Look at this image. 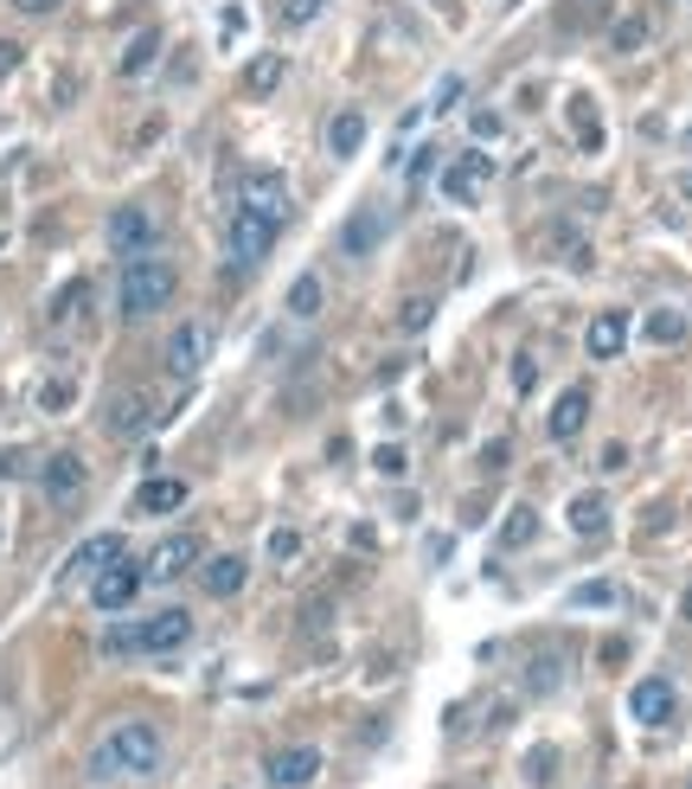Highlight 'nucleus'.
Listing matches in <instances>:
<instances>
[{
	"mask_svg": "<svg viewBox=\"0 0 692 789\" xmlns=\"http://www.w3.org/2000/svg\"><path fill=\"white\" fill-rule=\"evenodd\" d=\"M680 193H686V199H692V174H686V180H680Z\"/></svg>",
	"mask_w": 692,
	"mask_h": 789,
	"instance_id": "nucleus-44",
	"label": "nucleus"
},
{
	"mask_svg": "<svg viewBox=\"0 0 692 789\" xmlns=\"http://www.w3.org/2000/svg\"><path fill=\"white\" fill-rule=\"evenodd\" d=\"M186 636H193V616L180 603H167V610H154L142 623H116L103 636V655H116V661H129V655H174V648H186Z\"/></svg>",
	"mask_w": 692,
	"mask_h": 789,
	"instance_id": "nucleus-2",
	"label": "nucleus"
},
{
	"mask_svg": "<svg viewBox=\"0 0 692 789\" xmlns=\"http://www.w3.org/2000/svg\"><path fill=\"white\" fill-rule=\"evenodd\" d=\"M622 347H628V315H622V308H603V315L590 321V335H583V353H590V360H616Z\"/></svg>",
	"mask_w": 692,
	"mask_h": 789,
	"instance_id": "nucleus-16",
	"label": "nucleus"
},
{
	"mask_svg": "<svg viewBox=\"0 0 692 789\" xmlns=\"http://www.w3.org/2000/svg\"><path fill=\"white\" fill-rule=\"evenodd\" d=\"M469 129H474V142H487V135H501V116H494V110H474Z\"/></svg>",
	"mask_w": 692,
	"mask_h": 789,
	"instance_id": "nucleus-37",
	"label": "nucleus"
},
{
	"mask_svg": "<svg viewBox=\"0 0 692 789\" xmlns=\"http://www.w3.org/2000/svg\"><path fill=\"white\" fill-rule=\"evenodd\" d=\"M673 706H680V700H673V680H635V693H628V713L641 719V725H667V719H673Z\"/></svg>",
	"mask_w": 692,
	"mask_h": 789,
	"instance_id": "nucleus-14",
	"label": "nucleus"
},
{
	"mask_svg": "<svg viewBox=\"0 0 692 789\" xmlns=\"http://www.w3.org/2000/svg\"><path fill=\"white\" fill-rule=\"evenodd\" d=\"M641 335L655 340V347H680V340H686V315H680V308H655V315L641 321Z\"/></svg>",
	"mask_w": 692,
	"mask_h": 789,
	"instance_id": "nucleus-29",
	"label": "nucleus"
},
{
	"mask_svg": "<svg viewBox=\"0 0 692 789\" xmlns=\"http://www.w3.org/2000/svg\"><path fill=\"white\" fill-rule=\"evenodd\" d=\"M321 302H328V283H321V276H295L289 283V315L295 321H315Z\"/></svg>",
	"mask_w": 692,
	"mask_h": 789,
	"instance_id": "nucleus-27",
	"label": "nucleus"
},
{
	"mask_svg": "<svg viewBox=\"0 0 692 789\" xmlns=\"http://www.w3.org/2000/svg\"><path fill=\"white\" fill-rule=\"evenodd\" d=\"M360 142H365V116L360 110H340L328 122V154L333 161H353V154H360Z\"/></svg>",
	"mask_w": 692,
	"mask_h": 789,
	"instance_id": "nucleus-23",
	"label": "nucleus"
},
{
	"mask_svg": "<svg viewBox=\"0 0 692 789\" xmlns=\"http://www.w3.org/2000/svg\"><path fill=\"white\" fill-rule=\"evenodd\" d=\"M680 616H686V623H692V591H686V598H680Z\"/></svg>",
	"mask_w": 692,
	"mask_h": 789,
	"instance_id": "nucleus-43",
	"label": "nucleus"
},
{
	"mask_svg": "<svg viewBox=\"0 0 692 789\" xmlns=\"http://www.w3.org/2000/svg\"><path fill=\"white\" fill-rule=\"evenodd\" d=\"M551 770H558V757H551V752H532V757H526V777H532V783H546Z\"/></svg>",
	"mask_w": 692,
	"mask_h": 789,
	"instance_id": "nucleus-38",
	"label": "nucleus"
},
{
	"mask_svg": "<svg viewBox=\"0 0 692 789\" xmlns=\"http://www.w3.org/2000/svg\"><path fill=\"white\" fill-rule=\"evenodd\" d=\"M193 565H206V539H199V533H167L161 552L147 559V578H154V584H174V578H186Z\"/></svg>",
	"mask_w": 692,
	"mask_h": 789,
	"instance_id": "nucleus-10",
	"label": "nucleus"
},
{
	"mask_svg": "<svg viewBox=\"0 0 692 789\" xmlns=\"http://www.w3.org/2000/svg\"><path fill=\"white\" fill-rule=\"evenodd\" d=\"M385 231H392L385 206H360V212L347 219V231H340V251H347V257H365V251H372V244H378Z\"/></svg>",
	"mask_w": 692,
	"mask_h": 789,
	"instance_id": "nucleus-17",
	"label": "nucleus"
},
{
	"mask_svg": "<svg viewBox=\"0 0 692 789\" xmlns=\"http://www.w3.org/2000/svg\"><path fill=\"white\" fill-rule=\"evenodd\" d=\"M174 507H186V482L180 475H154V482H142L135 514H174Z\"/></svg>",
	"mask_w": 692,
	"mask_h": 789,
	"instance_id": "nucleus-22",
	"label": "nucleus"
},
{
	"mask_svg": "<svg viewBox=\"0 0 692 789\" xmlns=\"http://www.w3.org/2000/svg\"><path fill=\"white\" fill-rule=\"evenodd\" d=\"M686 149H692V129H686Z\"/></svg>",
	"mask_w": 692,
	"mask_h": 789,
	"instance_id": "nucleus-45",
	"label": "nucleus"
},
{
	"mask_svg": "<svg viewBox=\"0 0 692 789\" xmlns=\"http://www.w3.org/2000/svg\"><path fill=\"white\" fill-rule=\"evenodd\" d=\"M481 174H487V161H481V154H462V161L442 174V193H449L455 206H474V199H481Z\"/></svg>",
	"mask_w": 692,
	"mask_h": 789,
	"instance_id": "nucleus-20",
	"label": "nucleus"
},
{
	"mask_svg": "<svg viewBox=\"0 0 692 789\" xmlns=\"http://www.w3.org/2000/svg\"><path fill=\"white\" fill-rule=\"evenodd\" d=\"M161 764H167V732L154 719H122L90 745V777H103V783L110 777L135 783V777H154Z\"/></svg>",
	"mask_w": 692,
	"mask_h": 789,
	"instance_id": "nucleus-1",
	"label": "nucleus"
},
{
	"mask_svg": "<svg viewBox=\"0 0 692 789\" xmlns=\"http://www.w3.org/2000/svg\"><path fill=\"white\" fill-rule=\"evenodd\" d=\"M167 379H199V366L212 360V328L206 321H180L174 335H167Z\"/></svg>",
	"mask_w": 692,
	"mask_h": 789,
	"instance_id": "nucleus-8",
	"label": "nucleus"
},
{
	"mask_svg": "<svg viewBox=\"0 0 692 789\" xmlns=\"http://www.w3.org/2000/svg\"><path fill=\"white\" fill-rule=\"evenodd\" d=\"M238 206L256 212V219H270V226H289V187H283V174L276 167H251L244 180H238Z\"/></svg>",
	"mask_w": 692,
	"mask_h": 789,
	"instance_id": "nucleus-5",
	"label": "nucleus"
},
{
	"mask_svg": "<svg viewBox=\"0 0 692 789\" xmlns=\"http://www.w3.org/2000/svg\"><path fill=\"white\" fill-rule=\"evenodd\" d=\"M276 238H283V226H270V219H256V212H231V226H224V257H231V283L251 270V263H263L270 251H276Z\"/></svg>",
	"mask_w": 692,
	"mask_h": 789,
	"instance_id": "nucleus-4",
	"label": "nucleus"
},
{
	"mask_svg": "<svg viewBox=\"0 0 692 789\" xmlns=\"http://www.w3.org/2000/svg\"><path fill=\"white\" fill-rule=\"evenodd\" d=\"M13 72H20V45H13V39H0V84H7Z\"/></svg>",
	"mask_w": 692,
	"mask_h": 789,
	"instance_id": "nucleus-40",
	"label": "nucleus"
},
{
	"mask_svg": "<svg viewBox=\"0 0 692 789\" xmlns=\"http://www.w3.org/2000/svg\"><path fill=\"white\" fill-rule=\"evenodd\" d=\"M532 539H539V507H526V501H519L507 520H501V546H507V552H526Z\"/></svg>",
	"mask_w": 692,
	"mask_h": 789,
	"instance_id": "nucleus-26",
	"label": "nucleus"
},
{
	"mask_svg": "<svg viewBox=\"0 0 692 789\" xmlns=\"http://www.w3.org/2000/svg\"><path fill=\"white\" fill-rule=\"evenodd\" d=\"M276 84H283V58H276V52H263V58L244 65V97H270Z\"/></svg>",
	"mask_w": 692,
	"mask_h": 789,
	"instance_id": "nucleus-28",
	"label": "nucleus"
},
{
	"mask_svg": "<svg viewBox=\"0 0 692 789\" xmlns=\"http://www.w3.org/2000/svg\"><path fill=\"white\" fill-rule=\"evenodd\" d=\"M13 7H20V13H58L65 0H13Z\"/></svg>",
	"mask_w": 692,
	"mask_h": 789,
	"instance_id": "nucleus-42",
	"label": "nucleus"
},
{
	"mask_svg": "<svg viewBox=\"0 0 692 789\" xmlns=\"http://www.w3.org/2000/svg\"><path fill=\"white\" fill-rule=\"evenodd\" d=\"M174 289H180L174 263L129 257V270H122V315H129V321H147V315H161V308L174 302Z\"/></svg>",
	"mask_w": 692,
	"mask_h": 789,
	"instance_id": "nucleus-3",
	"label": "nucleus"
},
{
	"mask_svg": "<svg viewBox=\"0 0 692 789\" xmlns=\"http://www.w3.org/2000/svg\"><path fill=\"white\" fill-rule=\"evenodd\" d=\"M103 430H110L116 443H142L147 430H154V398H147L142 385H122L110 398V412H103Z\"/></svg>",
	"mask_w": 692,
	"mask_h": 789,
	"instance_id": "nucleus-7",
	"label": "nucleus"
},
{
	"mask_svg": "<svg viewBox=\"0 0 692 789\" xmlns=\"http://www.w3.org/2000/svg\"><path fill=\"white\" fill-rule=\"evenodd\" d=\"M142 584H147V565H135L122 552V559H110L90 578V603H97V610H129V603L142 598Z\"/></svg>",
	"mask_w": 692,
	"mask_h": 789,
	"instance_id": "nucleus-6",
	"label": "nucleus"
},
{
	"mask_svg": "<svg viewBox=\"0 0 692 789\" xmlns=\"http://www.w3.org/2000/svg\"><path fill=\"white\" fill-rule=\"evenodd\" d=\"M90 296H97L90 276H72V283L58 289V302H52V321H58V328H77V321L90 315Z\"/></svg>",
	"mask_w": 692,
	"mask_h": 789,
	"instance_id": "nucleus-24",
	"label": "nucleus"
},
{
	"mask_svg": "<svg viewBox=\"0 0 692 789\" xmlns=\"http://www.w3.org/2000/svg\"><path fill=\"white\" fill-rule=\"evenodd\" d=\"M263 777H270V789H308L321 777V752L315 745H283V752H270Z\"/></svg>",
	"mask_w": 692,
	"mask_h": 789,
	"instance_id": "nucleus-11",
	"label": "nucleus"
},
{
	"mask_svg": "<svg viewBox=\"0 0 692 789\" xmlns=\"http://www.w3.org/2000/svg\"><path fill=\"white\" fill-rule=\"evenodd\" d=\"M110 559H122V533H97V539H84L72 559H65V571H58V584H90L97 571Z\"/></svg>",
	"mask_w": 692,
	"mask_h": 789,
	"instance_id": "nucleus-13",
	"label": "nucleus"
},
{
	"mask_svg": "<svg viewBox=\"0 0 692 789\" xmlns=\"http://www.w3.org/2000/svg\"><path fill=\"white\" fill-rule=\"evenodd\" d=\"M154 212L147 206H116L110 212V251H122V257H142L147 244H154Z\"/></svg>",
	"mask_w": 692,
	"mask_h": 789,
	"instance_id": "nucleus-12",
	"label": "nucleus"
},
{
	"mask_svg": "<svg viewBox=\"0 0 692 789\" xmlns=\"http://www.w3.org/2000/svg\"><path fill=\"white\" fill-rule=\"evenodd\" d=\"M84 482H90V469H84L77 450H52L45 462H39V489H45L52 507H72L77 494H84Z\"/></svg>",
	"mask_w": 692,
	"mask_h": 789,
	"instance_id": "nucleus-9",
	"label": "nucleus"
},
{
	"mask_svg": "<svg viewBox=\"0 0 692 789\" xmlns=\"http://www.w3.org/2000/svg\"><path fill=\"white\" fill-rule=\"evenodd\" d=\"M372 462H378V475H404V450H398V443H385Z\"/></svg>",
	"mask_w": 692,
	"mask_h": 789,
	"instance_id": "nucleus-39",
	"label": "nucleus"
},
{
	"mask_svg": "<svg viewBox=\"0 0 692 789\" xmlns=\"http://www.w3.org/2000/svg\"><path fill=\"white\" fill-rule=\"evenodd\" d=\"M609 45H616V52H641V45H648V20H641V13H622L616 26H609Z\"/></svg>",
	"mask_w": 692,
	"mask_h": 789,
	"instance_id": "nucleus-31",
	"label": "nucleus"
},
{
	"mask_svg": "<svg viewBox=\"0 0 692 789\" xmlns=\"http://www.w3.org/2000/svg\"><path fill=\"white\" fill-rule=\"evenodd\" d=\"M295 552H301V533H295V526H276V533H270V559H295Z\"/></svg>",
	"mask_w": 692,
	"mask_h": 789,
	"instance_id": "nucleus-35",
	"label": "nucleus"
},
{
	"mask_svg": "<svg viewBox=\"0 0 692 789\" xmlns=\"http://www.w3.org/2000/svg\"><path fill=\"white\" fill-rule=\"evenodd\" d=\"M430 321H437V302L430 296H404L398 302V335H424Z\"/></svg>",
	"mask_w": 692,
	"mask_h": 789,
	"instance_id": "nucleus-30",
	"label": "nucleus"
},
{
	"mask_svg": "<svg viewBox=\"0 0 692 789\" xmlns=\"http://www.w3.org/2000/svg\"><path fill=\"white\" fill-rule=\"evenodd\" d=\"M244 578H251L244 552H219V559L199 565V584H206V598H238V591H244Z\"/></svg>",
	"mask_w": 692,
	"mask_h": 789,
	"instance_id": "nucleus-15",
	"label": "nucleus"
},
{
	"mask_svg": "<svg viewBox=\"0 0 692 789\" xmlns=\"http://www.w3.org/2000/svg\"><path fill=\"white\" fill-rule=\"evenodd\" d=\"M455 103H462V77H449V84L437 90V110H455Z\"/></svg>",
	"mask_w": 692,
	"mask_h": 789,
	"instance_id": "nucleus-41",
	"label": "nucleus"
},
{
	"mask_svg": "<svg viewBox=\"0 0 692 789\" xmlns=\"http://www.w3.org/2000/svg\"><path fill=\"white\" fill-rule=\"evenodd\" d=\"M161 45H167L161 26H142V33L122 45V65H116V72H122V77H147V72H154V58H161Z\"/></svg>",
	"mask_w": 692,
	"mask_h": 789,
	"instance_id": "nucleus-21",
	"label": "nucleus"
},
{
	"mask_svg": "<svg viewBox=\"0 0 692 789\" xmlns=\"http://www.w3.org/2000/svg\"><path fill=\"white\" fill-rule=\"evenodd\" d=\"M571 680V648H546L526 661V693H558Z\"/></svg>",
	"mask_w": 692,
	"mask_h": 789,
	"instance_id": "nucleus-19",
	"label": "nucleus"
},
{
	"mask_svg": "<svg viewBox=\"0 0 692 789\" xmlns=\"http://www.w3.org/2000/svg\"><path fill=\"white\" fill-rule=\"evenodd\" d=\"M583 424H590V392H583V385L558 392V405H551L546 430L558 437V443H571V437H583Z\"/></svg>",
	"mask_w": 692,
	"mask_h": 789,
	"instance_id": "nucleus-18",
	"label": "nucleus"
},
{
	"mask_svg": "<svg viewBox=\"0 0 692 789\" xmlns=\"http://www.w3.org/2000/svg\"><path fill=\"white\" fill-rule=\"evenodd\" d=\"M603 526H609V494L583 489L578 501H571V533H603Z\"/></svg>",
	"mask_w": 692,
	"mask_h": 789,
	"instance_id": "nucleus-25",
	"label": "nucleus"
},
{
	"mask_svg": "<svg viewBox=\"0 0 692 789\" xmlns=\"http://www.w3.org/2000/svg\"><path fill=\"white\" fill-rule=\"evenodd\" d=\"M513 385H519V392L539 385V360H532V353H513Z\"/></svg>",
	"mask_w": 692,
	"mask_h": 789,
	"instance_id": "nucleus-36",
	"label": "nucleus"
},
{
	"mask_svg": "<svg viewBox=\"0 0 692 789\" xmlns=\"http://www.w3.org/2000/svg\"><path fill=\"white\" fill-rule=\"evenodd\" d=\"M616 598H622V591L609 584V578H596V584H583V591H571V603H578V610H609Z\"/></svg>",
	"mask_w": 692,
	"mask_h": 789,
	"instance_id": "nucleus-32",
	"label": "nucleus"
},
{
	"mask_svg": "<svg viewBox=\"0 0 692 789\" xmlns=\"http://www.w3.org/2000/svg\"><path fill=\"white\" fill-rule=\"evenodd\" d=\"M72 398H77V385H72V379H52V385L39 392V405H45V412H65Z\"/></svg>",
	"mask_w": 692,
	"mask_h": 789,
	"instance_id": "nucleus-34",
	"label": "nucleus"
},
{
	"mask_svg": "<svg viewBox=\"0 0 692 789\" xmlns=\"http://www.w3.org/2000/svg\"><path fill=\"white\" fill-rule=\"evenodd\" d=\"M328 0H276V13H283V26H308L315 13H321Z\"/></svg>",
	"mask_w": 692,
	"mask_h": 789,
	"instance_id": "nucleus-33",
	"label": "nucleus"
}]
</instances>
